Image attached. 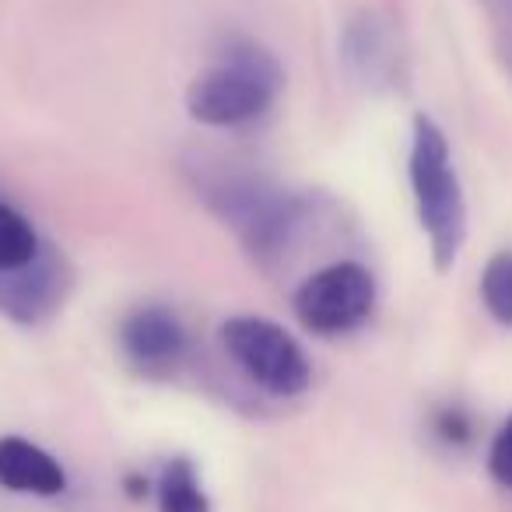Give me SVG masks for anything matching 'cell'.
<instances>
[{"label":"cell","instance_id":"cell-1","mask_svg":"<svg viewBox=\"0 0 512 512\" xmlns=\"http://www.w3.org/2000/svg\"><path fill=\"white\" fill-rule=\"evenodd\" d=\"M285 92V67L253 39H228L186 88V113L204 127L253 123Z\"/></svg>","mask_w":512,"mask_h":512},{"label":"cell","instance_id":"cell-2","mask_svg":"<svg viewBox=\"0 0 512 512\" xmlns=\"http://www.w3.org/2000/svg\"><path fill=\"white\" fill-rule=\"evenodd\" d=\"M407 176H411L414 211H418L421 232L428 239L432 267L449 274L456 267L467 242V200L456 176L449 141L432 116L418 113L411 120V155H407Z\"/></svg>","mask_w":512,"mask_h":512},{"label":"cell","instance_id":"cell-3","mask_svg":"<svg viewBox=\"0 0 512 512\" xmlns=\"http://www.w3.org/2000/svg\"><path fill=\"white\" fill-rule=\"evenodd\" d=\"M204 197L260 264L274 260L306 218V200L253 176L214 179L204 186Z\"/></svg>","mask_w":512,"mask_h":512},{"label":"cell","instance_id":"cell-4","mask_svg":"<svg viewBox=\"0 0 512 512\" xmlns=\"http://www.w3.org/2000/svg\"><path fill=\"white\" fill-rule=\"evenodd\" d=\"M225 355L271 397H299L313 383V365L302 344L281 323L264 316H232L218 330Z\"/></svg>","mask_w":512,"mask_h":512},{"label":"cell","instance_id":"cell-5","mask_svg":"<svg viewBox=\"0 0 512 512\" xmlns=\"http://www.w3.org/2000/svg\"><path fill=\"white\" fill-rule=\"evenodd\" d=\"M292 309L309 334H351L376 309V278L358 260H337L295 288Z\"/></svg>","mask_w":512,"mask_h":512},{"label":"cell","instance_id":"cell-6","mask_svg":"<svg viewBox=\"0 0 512 512\" xmlns=\"http://www.w3.org/2000/svg\"><path fill=\"white\" fill-rule=\"evenodd\" d=\"M74 288V267L64 249L43 239L39 253L18 271H0V313L18 327H43L64 309Z\"/></svg>","mask_w":512,"mask_h":512},{"label":"cell","instance_id":"cell-7","mask_svg":"<svg viewBox=\"0 0 512 512\" xmlns=\"http://www.w3.org/2000/svg\"><path fill=\"white\" fill-rule=\"evenodd\" d=\"M341 60L351 81H358L369 92L393 88L404 74V50H400L397 29L390 18L376 15V11H362L348 22L341 39Z\"/></svg>","mask_w":512,"mask_h":512},{"label":"cell","instance_id":"cell-8","mask_svg":"<svg viewBox=\"0 0 512 512\" xmlns=\"http://www.w3.org/2000/svg\"><path fill=\"white\" fill-rule=\"evenodd\" d=\"M120 344L134 365L148 372L172 369L186 355V327L165 306H141L127 313L120 327Z\"/></svg>","mask_w":512,"mask_h":512},{"label":"cell","instance_id":"cell-9","mask_svg":"<svg viewBox=\"0 0 512 512\" xmlns=\"http://www.w3.org/2000/svg\"><path fill=\"white\" fill-rule=\"evenodd\" d=\"M0 484L18 495L53 498L67 488V474L43 446L22 435H4L0 439Z\"/></svg>","mask_w":512,"mask_h":512},{"label":"cell","instance_id":"cell-10","mask_svg":"<svg viewBox=\"0 0 512 512\" xmlns=\"http://www.w3.org/2000/svg\"><path fill=\"white\" fill-rule=\"evenodd\" d=\"M158 509L162 512H211L200 477L186 456H176L162 467L158 477Z\"/></svg>","mask_w":512,"mask_h":512},{"label":"cell","instance_id":"cell-11","mask_svg":"<svg viewBox=\"0 0 512 512\" xmlns=\"http://www.w3.org/2000/svg\"><path fill=\"white\" fill-rule=\"evenodd\" d=\"M43 235L22 211L0 200V271H18L39 253Z\"/></svg>","mask_w":512,"mask_h":512},{"label":"cell","instance_id":"cell-12","mask_svg":"<svg viewBox=\"0 0 512 512\" xmlns=\"http://www.w3.org/2000/svg\"><path fill=\"white\" fill-rule=\"evenodd\" d=\"M481 302L498 327L512 330V249H498L481 271Z\"/></svg>","mask_w":512,"mask_h":512},{"label":"cell","instance_id":"cell-13","mask_svg":"<svg viewBox=\"0 0 512 512\" xmlns=\"http://www.w3.org/2000/svg\"><path fill=\"white\" fill-rule=\"evenodd\" d=\"M488 470L502 488L512 491V414L505 418V425L495 432L488 449Z\"/></svg>","mask_w":512,"mask_h":512},{"label":"cell","instance_id":"cell-14","mask_svg":"<svg viewBox=\"0 0 512 512\" xmlns=\"http://www.w3.org/2000/svg\"><path fill=\"white\" fill-rule=\"evenodd\" d=\"M439 432H442V439H449V442H463L470 435V425L460 411H446V414H439Z\"/></svg>","mask_w":512,"mask_h":512}]
</instances>
